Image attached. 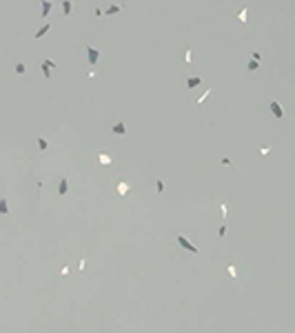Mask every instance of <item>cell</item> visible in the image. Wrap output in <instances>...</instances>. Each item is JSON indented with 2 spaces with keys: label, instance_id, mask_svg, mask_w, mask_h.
Listing matches in <instances>:
<instances>
[{
  "label": "cell",
  "instance_id": "cell-10",
  "mask_svg": "<svg viewBox=\"0 0 295 333\" xmlns=\"http://www.w3.org/2000/svg\"><path fill=\"white\" fill-rule=\"evenodd\" d=\"M260 62H262V60H255V58H253V60L246 64V69H249V71H255V69L260 67Z\"/></svg>",
  "mask_w": 295,
  "mask_h": 333
},
{
  "label": "cell",
  "instance_id": "cell-18",
  "mask_svg": "<svg viewBox=\"0 0 295 333\" xmlns=\"http://www.w3.org/2000/svg\"><path fill=\"white\" fill-rule=\"evenodd\" d=\"M240 20H242V22H246V9H242V11H240Z\"/></svg>",
  "mask_w": 295,
  "mask_h": 333
},
{
  "label": "cell",
  "instance_id": "cell-11",
  "mask_svg": "<svg viewBox=\"0 0 295 333\" xmlns=\"http://www.w3.org/2000/svg\"><path fill=\"white\" fill-rule=\"evenodd\" d=\"M49 11H51V2H49V0H42V18L47 16Z\"/></svg>",
  "mask_w": 295,
  "mask_h": 333
},
{
  "label": "cell",
  "instance_id": "cell-15",
  "mask_svg": "<svg viewBox=\"0 0 295 333\" xmlns=\"http://www.w3.org/2000/svg\"><path fill=\"white\" fill-rule=\"evenodd\" d=\"M115 11H120V5H111L109 9H106V13H109V16H111V13H115Z\"/></svg>",
  "mask_w": 295,
  "mask_h": 333
},
{
  "label": "cell",
  "instance_id": "cell-12",
  "mask_svg": "<svg viewBox=\"0 0 295 333\" xmlns=\"http://www.w3.org/2000/svg\"><path fill=\"white\" fill-rule=\"evenodd\" d=\"M67 191H69V184H67V180H62V182H60V189H58V193H60V196H64Z\"/></svg>",
  "mask_w": 295,
  "mask_h": 333
},
{
  "label": "cell",
  "instance_id": "cell-6",
  "mask_svg": "<svg viewBox=\"0 0 295 333\" xmlns=\"http://www.w3.org/2000/svg\"><path fill=\"white\" fill-rule=\"evenodd\" d=\"M118 193L124 198L127 193H129V184H127V182H118Z\"/></svg>",
  "mask_w": 295,
  "mask_h": 333
},
{
  "label": "cell",
  "instance_id": "cell-20",
  "mask_svg": "<svg viewBox=\"0 0 295 333\" xmlns=\"http://www.w3.org/2000/svg\"><path fill=\"white\" fill-rule=\"evenodd\" d=\"M209 93H211V89H209V91H206V93H204V95H202V98H200V100H197V104H202V102H204V100L209 98Z\"/></svg>",
  "mask_w": 295,
  "mask_h": 333
},
{
  "label": "cell",
  "instance_id": "cell-9",
  "mask_svg": "<svg viewBox=\"0 0 295 333\" xmlns=\"http://www.w3.org/2000/svg\"><path fill=\"white\" fill-rule=\"evenodd\" d=\"M113 133H120V135H124V133H127V127H124V122H118L115 127H113Z\"/></svg>",
  "mask_w": 295,
  "mask_h": 333
},
{
  "label": "cell",
  "instance_id": "cell-13",
  "mask_svg": "<svg viewBox=\"0 0 295 333\" xmlns=\"http://www.w3.org/2000/svg\"><path fill=\"white\" fill-rule=\"evenodd\" d=\"M62 11L67 13V16L71 13V0H64V2H62Z\"/></svg>",
  "mask_w": 295,
  "mask_h": 333
},
{
  "label": "cell",
  "instance_id": "cell-14",
  "mask_svg": "<svg viewBox=\"0 0 295 333\" xmlns=\"http://www.w3.org/2000/svg\"><path fill=\"white\" fill-rule=\"evenodd\" d=\"M38 147H40V149H42V151H45V149L49 147V142L45 140V138H38Z\"/></svg>",
  "mask_w": 295,
  "mask_h": 333
},
{
  "label": "cell",
  "instance_id": "cell-2",
  "mask_svg": "<svg viewBox=\"0 0 295 333\" xmlns=\"http://www.w3.org/2000/svg\"><path fill=\"white\" fill-rule=\"evenodd\" d=\"M87 58H89L91 64H96V62L100 60V51H98L96 47H87Z\"/></svg>",
  "mask_w": 295,
  "mask_h": 333
},
{
  "label": "cell",
  "instance_id": "cell-19",
  "mask_svg": "<svg viewBox=\"0 0 295 333\" xmlns=\"http://www.w3.org/2000/svg\"><path fill=\"white\" fill-rule=\"evenodd\" d=\"M0 211H2V213H7V211H9V209H7V202H5V200L0 202Z\"/></svg>",
  "mask_w": 295,
  "mask_h": 333
},
{
  "label": "cell",
  "instance_id": "cell-5",
  "mask_svg": "<svg viewBox=\"0 0 295 333\" xmlns=\"http://www.w3.org/2000/svg\"><path fill=\"white\" fill-rule=\"evenodd\" d=\"M53 67H56V64H53L51 60H45V62H42V71H45V76H47V78L51 76V69H53Z\"/></svg>",
  "mask_w": 295,
  "mask_h": 333
},
{
  "label": "cell",
  "instance_id": "cell-4",
  "mask_svg": "<svg viewBox=\"0 0 295 333\" xmlns=\"http://www.w3.org/2000/svg\"><path fill=\"white\" fill-rule=\"evenodd\" d=\"M98 162H100V164H104V166H106V164H111V156L102 151V153H98Z\"/></svg>",
  "mask_w": 295,
  "mask_h": 333
},
{
  "label": "cell",
  "instance_id": "cell-3",
  "mask_svg": "<svg viewBox=\"0 0 295 333\" xmlns=\"http://www.w3.org/2000/svg\"><path fill=\"white\" fill-rule=\"evenodd\" d=\"M269 109H271V113H273L275 118H284V109H282V104H280V102L273 100V102L269 104Z\"/></svg>",
  "mask_w": 295,
  "mask_h": 333
},
{
  "label": "cell",
  "instance_id": "cell-21",
  "mask_svg": "<svg viewBox=\"0 0 295 333\" xmlns=\"http://www.w3.org/2000/svg\"><path fill=\"white\" fill-rule=\"evenodd\" d=\"M269 151H271V147H262V149H260V153H262V156H266Z\"/></svg>",
  "mask_w": 295,
  "mask_h": 333
},
{
  "label": "cell",
  "instance_id": "cell-22",
  "mask_svg": "<svg viewBox=\"0 0 295 333\" xmlns=\"http://www.w3.org/2000/svg\"><path fill=\"white\" fill-rule=\"evenodd\" d=\"M220 211H222V218L226 220V204H222V206H220Z\"/></svg>",
  "mask_w": 295,
  "mask_h": 333
},
{
  "label": "cell",
  "instance_id": "cell-17",
  "mask_svg": "<svg viewBox=\"0 0 295 333\" xmlns=\"http://www.w3.org/2000/svg\"><path fill=\"white\" fill-rule=\"evenodd\" d=\"M229 275H231V278H235V275H237V271H235V267H233V264H229Z\"/></svg>",
  "mask_w": 295,
  "mask_h": 333
},
{
  "label": "cell",
  "instance_id": "cell-8",
  "mask_svg": "<svg viewBox=\"0 0 295 333\" xmlns=\"http://www.w3.org/2000/svg\"><path fill=\"white\" fill-rule=\"evenodd\" d=\"M200 82H202V80H200L197 76H193V78H189V80H186V87H189V89H193V87H197V85H200Z\"/></svg>",
  "mask_w": 295,
  "mask_h": 333
},
{
  "label": "cell",
  "instance_id": "cell-7",
  "mask_svg": "<svg viewBox=\"0 0 295 333\" xmlns=\"http://www.w3.org/2000/svg\"><path fill=\"white\" fill-rule=\"evenodd\" d=\"M49 29H51V24H49V22H47V24H42V27L38 29V33H36V40H38V38H42V36H45Z\"/></svg>",
  "mask_w": 295,
  "mask_h": 333
},
{
  "label": "cell",
  "instance_id": "cell-16",
  "mask_svg": "<svg viewBox=\"0 0 295 333\" xmlns=\"http://www.w3.org/2000/svg\"><path fill=\"white\" fill-rule=\"evenodd\" d=\"M224 235H226V224H222L220 231H218V238H224Z\"/></svg>",
  "mask_w": 295,
  "mask_h": 333
},
{
  "label": "cell",
  "instance_id": "cell-1",
  "mask_svg": "<svg viewBox=\"0 0 295 333\" xmlns=\"http://www.w3.org/2000/svg\"><path fill=\"white\" fill-rule=\"evenodd\" d=\"M178 244H180L182 249H186L189 253H197V246H195V244H191L189 240L184 238V235H178Z\"/></svg>",
  "mask_w": 295,
  "mask_h": 333
}]
</instances>
